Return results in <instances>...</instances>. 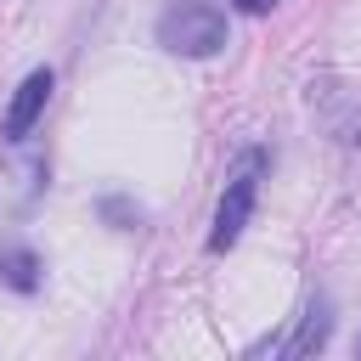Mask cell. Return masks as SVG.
Here are the masks:
<instances>
[{"instance_id":"obj_1","label":"cell","mask_w":361,"mask_h":361,"mask_svg":"<svg viewBox=\"0 0 361 361\" xmlns=\"http://www.w3.org/2000/svg\"><path fill=\"white\" fill-rule=\"evenodd\" d=\"M158 45L175 56H214L226 51V11L214 0H169L158 11Z\"/></svg>"},{"instance_id":"obj_6","label":"cell","mask_w":361,"mask_h":361,"mask_svg":"<svg viewBox=\"0 0 361 361\" xmlns=\"http://www.w3.org/2000/svg\"><path fill=\"white\" fill-rule=\"evenodd\" d=\"M231 6H237V11H248V17H265L276 0H231Z\"/></svg>"},{"instance_id":"obj_3","label":"cell","mask_w":361,"mask_h":361,"mask_svg":"<svg viewBox=\"0 0 361 361\" xmlns=\"http://www.w3.org/2000/svg\"><path fill=\"white\" fill-rule=\"evenodd\" d=\"M51 68H34L17 90H11V102H6V118H0V130H6V141H23L34 124H39V113H45V102H51Z\"/></svg>"},{"instance_id":"obj_2","label":"cell","mask_w":361,"mask_h":361,"mask_svg":"<svg viewBox=\"0 0 361 361\" xmlns=\"http://www.w3.org/2000/svg\"><path fill=\"white\" fill-rule=\"evenodd\" d=\"M259 169H265V152H243V158H237V169H231V180H226V192H220L214 226H209V254H226V248L243 237V226H248V214H254V197H259Z\"/></svg>"},{"instance_id":"obj_4","label":"cell","mask_w":361,"mask_h":361,"mask_svg":"<svg viewBox=\"0 0 361 361\" xmlns=\"http://www.w3.org/2000/svg\"><path fill=\"white\" fill-rule=\"evenodd\" d=\"M327 327H333V316H327V299H310V310H305L299 333L288 338V355H310V350H322V344H327Z\"/></svg>"},{"instance_id":"obj_5","label":"cell","mask_w":361,"mask_h":361,"mask_svg":"<svg viewBox=\"0 0 361 361\" xmlns=\"http://www.w3.org/2000/svg\"><path fill=\"white\" fill-rule=\"evenodd\" d=\"M0 282L17 288V293H34L39 288V259L28 248H0Z\"/></svg>"}]
</instances>
